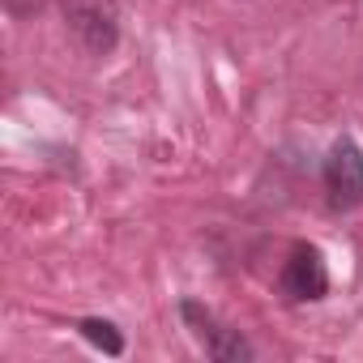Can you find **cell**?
<instances>
[{
    "label": "cell",
    "mask_w": 363,
    "mask_h": 363,
    "mask_svg": "<svg viewBox=\"0 0 363 363\" xmlns=\"http://www.w3.org/2000/svg\"><path fill=\"white\" fill-rule=\"evenodd\" d=\"M329 291V269H325V257L312 248V244H299L282 269V295L295 299V303H312V299H325Z\"/></svg>",
    "instance_id": "2"
},
{
    "label": "cell",
    "mask_w": 363,
    "mask_h": 363,
    "mask_svg": "<svg viewBox=\"0 0 363 363\" xmlns=\"http://www.w3.org/2000/svg\"><path fill=\"white\" fill-rule=\"evenodd\" d=\"M325 193H329V206L342 214L363 206V150L350 137L333 141L325 158Z\"/></svg>",
    "instance_id": "1"
},
{
    "label": "cell",
    "mask_w": 363,
    "mask_h": 363,
    "mask_svg": "<svg viewBox=\"0 0 363 363\" xmlns=\"http://www.w3.org/2000/svg\"><path fill=\"white\" fill-rule=\"evenodd\" d=\"M65 13L73 35L90 52H111L116 43V5L111 0H65Z\"/></svg>",
    "instance_id": "3"
},
{
    "label": "cell",
    "mask_w": 363,
    "mask_h": 363,
    "mask_svg": "<svg viewBox=\"0 0 363 363\" xmlns=\"http://www.w3.org/2000/svg\"><path fill=\"white\" fill-rule=\"evenodd\" d=\"M184 320L197 329V337H201V346L214 354V359H252V346L235 333V329H223L201 303H184Z\"/></svg>",
    "instance_id": "4"
},
{
    "label": "cell",
    "mask_w": 363,
    "mask_h": 363,
    "mask_svg": "<svg viewBox=\"0 0 363 363\" xmlns=\"http://www.w3.org/2000/svg\"><path fill=\"white\" fill-rule=\"evenodd\" d=\"M82 333H86L94 346H103L107 354H120V350H124V337H120L116 325H107V320H82Z\"/></svg>",
    "instance_id": "5"
}]
</instances>
